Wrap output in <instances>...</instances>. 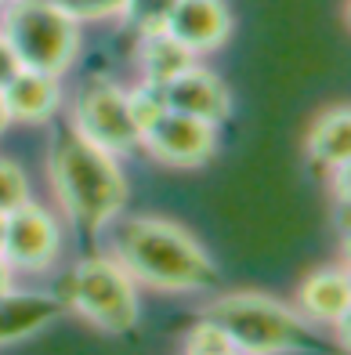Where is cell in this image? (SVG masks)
I'll list each match as a JSON object with an SVG mask.
<instances>
[{
    "mask_svg": "<svg viewBox=\"0 0 351 355\" xmlns=\"http://www.w3.org/2000/svg\"><path fill=\"white\" fill-rule=\"evenodd\" d=\"M47 178H51V192L62 214L76 225L84 239H94L105 225H113L131 200V185L120 171V159L84 141L69 123L55 127L51 135Z\"/></svg>",
    "mask_w": 351,
    "mask_h": 355,
    "instance_id": "6da1fadb",
    "label": "cell"
},
{
    "mask_svg": "<svg viewBox=\"0 0 351 355\" xmlns=\"http://www.w3.org/2000/svg\"><path fill=\"white\" fill-rule=\"evenodd\" d=\"M116 261L145 283L167 294H196L217 283V265L196 236L167 218H131L116 232Z\"/></svg>",
    "mask_w": 351,
    "mask_h": 355,
    "instance_id": "7a4b0ae2",
    "label": "cell"
},
{
    "mask_svg": "<svg viewBox=\"0 0 351 355\" xmlns=\"http://www.w3.org/2000/svg\"><path fill=\"white\" fill-rule=\"evenodd\" d=\"M199 319L214 322L228 337V345L243 355H297L330 348L297 309L258 290L221 294L199 312Z\"/></svg>",
    "mask_w": 351,
    "mask_h": 355,
    "instance_id": "3957f363",
    "label": "cell"
},
{
    "mask_svg": "<svg viewBox=\"0 0 351 355\" xmlns=\"http://www.w3.org/2000/svg\"><path fill=\"white\" fill-rule=\"evenodd\" d=\"M138 283L113 254H87L62 279V309L84 315L105 334H131L138 327Z\"/></svg>",
    "mask_w": 351,
    "mask_h": 355,
    "instance_id": "277c9868",
    "label": "cell"
},
{
    "mask_svg": "<svg viewBox=\"0 0 351 355\" xmlns=\"http://www.w3.org/2000/svg\"><path fill=\"white\" fill-rule=\"evenodd\" d=\"M4 29L8 44L15 47L22 69L62 76L80 51V22L62 11L55 0H11L4 4Z\"/></svg>",
    "mask_w": 351,
    "mask_h": 355,
    "instance_id": "5b68a950",
    "label": "cell"
},
{
    "mask_svg": "<svg viewBox=\"0 0 351 355\" xmlns=\"http://www.w3.org/2000/svg\"><path fill=\"white\" fill-rule=\"evenodd\" d=\"M69 127L109 156H131L141 149V135L127 109V91L109 76H87L73 94Z\"/></svg>",
    "mask_w": 351,
    "mask_h": 355,
    "instance_id": "8992f818",
    "label": "cell"
},
{
    "mask_svg": "<svg viewBox=\"0 0 351 355\" xmlns=\"http://www.w3.org/2000/svg\"><path fill=\"white\" fill-rule=\"evenodd\" d=\"M62 225L58 218L47 211V207L26 200L15 211H8L4 221V250L0 257L15 268V272H29V276H40V272L55 268V261L62 257Z\"/></svg>",
    "mask_w": 351,
    "mask_h": 355,
    "instance_id": "52a82bcc",
    "label": "cell"
},
{
    "mask_svg": "<svg viewBox=\"0 0 351 355\" xmlns=\"http://www.w3.org/2000/svg\"><path fill=\"white\" fill-rule=\"evenodd\" d=\"M141 149L167 167H203L217 156V127L167 109L141 131Z\"/></svg>",
    "mask_w": 351,
    "mask_h": 355,
    "instance_id": "ba28073f",
    "label": "cell"
},
{
    "mask_svg": "<svg viewBox=\"0 0 351 355\" xmlns=\"http://www.w3.org/2000/svg\"><path fill=\"white\" fill-rule=\"evenodd\" d=\"M163 102L174 112H185V116H196L203 123H225L232 116V94L225 87L214 69H203V66H188L178 76L163 84Z\"/></svg>",
    "mask_w": 351,
    "mask_h": 355,
    "instance_id": "9c48e42d",
    "label": "cell"
},
{
    "mask_svg": "<svg viewBox=\"0 0 351 355\" xmlns=\"http://www.w3.org/2000/svg\"><path fill=\"white\" fill-rule=\"evenodd\" d=\"M163 33L185 44L192 55L217 51L232 37V11L225 0H178L167 15Z\"/></svg>",
    "mask_w": 351,
    "mask_h": 355,
    "instance_id": "30bf717a",
    "label": "cell"
},
{
    "mask_svg": "<svg viewBox=\"0 0 351 355\" xmlns=\"http://www.w3.org/2000/svg\"><path fill=\"white\" fill-rule=\"evenodd\" d=\"M297 312L308 322H326V327H341L348 322L351 312V279L341 265L315 268L312 276H305L297 290Z\"/></svg>",
    "mask_w": 351,
    "mask_h": 355,
    "instance_id": "8fae6325",
    "label": "cell"
},
{
    "mask_svg": "<svg viewBox=\"0 0 351 355\" xmlns=\"http://www.w3.org/2000/svg\"><path fill=\"white\" fill-rule=\"evenodd\" d=\"M4 105H8V116L19 123H47L62 109V80L51 73L22 69L4 87Z\"/></svg>",
    "mask_w": 351,
    "mask_h": 355,
    "instance_id": "7c38bea8",
    "label": "cell"
},
{
    "mask_svg": "<svg viewBox=\"0 0 351 355\" xmlns=\"http://www.w3.org/2000/svg\"><path fill=\"white\" fill-rule=\"evenodd\" d=\"M62 312V301L51 294H8L0 297V345H15L40 334L47 322H55Z\"/></svg>",
    "mask_w": 351,
    "mask_h": 355,
    "instance_id": "4fadbf2b",
    "label": "cell"
},
{
    "mask_svg": "<svg viewBox=\"0 0 351 355\" xmlns=\"http://www.w3.org/2000/svg\"><path fill=\"white\" fill-rule=\"evenodd\" d=\"M308 159L323 171H341L351 164V112L344 105H333L318 112L305 138Z\"/></svg>",
    "mask_w": 351,
    "mask_h": 355,
    "instance_id": "5bb4252c",
    "label": "cell"
},
{
    "mask_svg": "<svg viewBox=\"0 0 351 355\" xmlns=\"http://www.w3.org/2000/svg\"><path fill=\"white\" fill-rule=\"evenodd\" d=\"M196 55L185 44H178L170 33H149L138 37V66H141V84L163 87L170 84L181 69H188Z\"/></svg>",
    "mask_w": 351,
    "mask_h": 355,
    "instance_id": "9a60e30c",
    "label": "cell"
},
{
    "mask_svg": "<svg viewBox=\"0 0 351 355\" xmlns=\"http://www.w3.org/2000/svg\"><path fill=\"white\" fill-rule=\"evenodd\" d=\"M178 0H127L120 19L127 29H134L138 37H149V33H163L167 26V15Z\"/></svg>",
    "mask_w": 351,
    "mask_h": 355,
    "instance_id": "2e32d148",
    "label": "cell"
},
{
    "mask_svg": "<svg viewBox=\"0 0 351 355\" xmlns=\"http://www.w3.org/2000/svg\"><path fill=\"white\" fill-rule=\"evenodd\" d=\"M127 109H131V120H134L138 135H141L149 123H156V120L167 112V102H163V87L138 84L134 91H127Z\"/></svg>",
    "mask_w": 351,
    "mask_h": 355,
    "instance_id": "e0dca14e",
    "label": "cell"
},
{
    "mask_svg": "<svg viewBox=\"0 0 351 355\" xmlns=\"http://www.w3.org/2000/svg\"><path fill=\"white\" fill-rule=\"evenodd\" d=\"M29 200V178L19 164L11 159H0V211H15L19 203Z\"/></svg>",
    "mask_w": 351,
    "mask_h": 355,
    "instance_id": "ac0fdd59",
    "label": "cell"
},
{
    "mask_svg": "<svg viewBox=\"0 0 351 355\" xmlns=\"http://www.w3.org/2000/svg\"><path fill=\"white\" fill-rule=\"evenodd\" d=\"M62 11H69L76 22H98V19H116L127 0H55Z\"/></svg>",
    "mask_w": 351,
    "mask_h": 355,
    "instance_id": "d6986e66",
    "label": "cell"
},
{
    "mask_svg": "<svg viewBox=\"0 0 351 355\" xmlns=\"http://www.w3.org/2000/svg\"><path fill=\"white\" fill-rule=\"evenodd\" d=\"M19 73H22V62H19V55H15V47L8 44V37L0 33V91H4Z\"/></svg>",
    "mask_w": 351,
    "mask_h": 355,
    "instance_id": "ffe728a7",
    "label": "cell"
},
{
    "mask_svg": "<svg viewBox=\"0 0 351 355\" xmlns=\"http://www.w3.org/2000/svg\"><path fill=\"white\" fill-rule=\"evenodd\" d=\"M8 294H15V268L0 257V297H8Z\"/></svg>",
    "mask_w": 351,
    "mask_h": 355,
    "instance_id": "44dd1931",
    "label": "cell"
},
{
    "mask_svg": "<svg viewBox=\"0 0 351 355\" xmlns=\"http://www.w3.org/2000/svg\"><path fill=\"white\" fill-rule=\"evenodd\" d=\"M11 127V116H8V105H4V91H0V135Z\"/></svg>",
    "mask_w": 351,
    "mask_h": 355,
    "instance_id": "7402d4cb",
    "label": "cell"
},
{
    "mask_svg": "<svg viewBox=\"0 0 351 355\" xmlns=\"http://www.w3.org/2000/svg\"><path fill=\"white\" fill-rule=\"evenodd\" d=\"M4 221H8V214L0 211V250H4Z\"/></svg>",
    "mask_w": 351,
    "mask_h": 355,
    "instance_id": "603a6c76",
    "label": "cell"
},
{
    "mask_svg": "<svg viewBox=\"0 0 351 355\" xmlns=\"http://www.w3.org/2000/svg\"><path fill=\"white\" fill-rule=\"evenodd\" d=\"M4 4H11V0H0V8H4Z\"/></svg>",
    "mask_w": 351,
    "mask_h": 355,
    "instance_id": "cb8c5ba5",
    "label": "cell"
}]
</instances>
